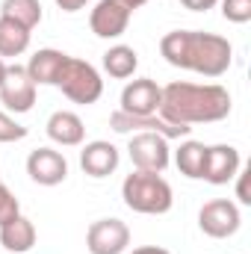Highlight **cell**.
Returning a JSON list of instances; mask_svg holds the SVG:
<instances>
[{
	"label": "cell",
	"instance_id": "obj_14",
	"mask_svg": "<svg viewBox=\"0 0 251 254\" xmlns=\"http://www.w3.org/2000/svg\"><path fill=\"white\" fill-rule=\"evenodd\" d=\"M122 163V154L113 142L107 139H95V142H86V148L80 151V169L89 175V178H110Z\"/></svg>",
	"mask_w": 251,
	"mask_h": 254
},
{
	"label": "cell",
	"instance_id": "obj_15",
	"mask_svg": "<svg viewBox=\"0 0 251 254\" xmlns=\"http://www.w3.org/2000/svg\"><path fill=\"white\" fill-rule=\"evenodd\" d=\"M65 63H68V54L57 51V48H42L30 57V63L24 68H27V74L36 86H60Z\"/></svg>",
	"mask_w": 251,
	"mask_h": 254
},
{
	"label": "cell",
	"instance_id": "obj_24",
	"mask_svg": "<svg viewBox=\"0 0 251 254\" xmlns=\"http://www.w3.org/2000/svg\"><path fill=\"white\" fill-rule=\"evenodd\" d=\"M21 213V207H18V198L9 192V187L0 181V225L3 222H9L12 216H18Z\"/></svg>",
	"mask_w": 251,
	"mask_h": 254
},
{
	"label": "cell",
	"instance_id": "obj_30",
	"mask_svg": "<svg viewBox=\"0 0 251 254\" xmlns=\"http://www.w3.org/2000/svg\"><path fill=\"white\" fill-rule=\"evenodd\" d=\"M3 74H6V63L0 60V83H3Z\"/></svg>",
	"mask_w": 251,
	"mask_h": 254
},
{
	"label": "cell",
	"instance_id": "obj_19",
	"mask_svg": "<svg viewBox=\"0 0 251 254\" xmlns=\"http://www.w3.org/2000/svg\"><path fill=\"white\" fill-rule=\"evenodd\" d=\"M204 157H207V145L195 142V139L181 142V148L175 151V163H178L181 175H187L192 181H201V175H204Z\"/></svg>",
	"mask_w": 251,
	"mask_h": 254
},
{
	"label": "cell",
	"instance_id": "obj_25",
	"mask_svg": "<svg viewBox=\"0 0 251 254\" xmlns=\"http://www.w3.org/2000/svg\"><path fill=\"white\" fill-rule=\"evenodd\" d=\"M249 175L251 172H246V169H240L237 172V198H240V204H251V195H249Z\"/></svg>",
	"mask_w": 251,
	"mask_h": 254
},
{
	"label": "cell",
	"instance_id": "obj_11",
	"mask_svg": "<svg viewBox=\"0 0 251 254\" xmlns=\"http://www.w3.org/2000/svg\"><path fill=\"white\" fill-rule=\"evenodd\" d=\"M240 169H243V160H240V151L234 145H207L201 181H207L213 187H225L237 178Z\"/></svg>",
	"mask_w": 251,
	"mask_h": 254
},
{
	"label": "cell",
	"instance_id": "obj_7",
	"mask_svg": "<svg viewBox=\"0 0 251 254\" xmlns=\"http://www.w3.org/2000/svg\"><path fill=\"white\" fill-rule=\"evenodd\" d=\"M36 83L30 80L24 65H6L3 83H0V104L9 113H30L36 104Z\"/></svg>",
	"mask_w": 251,
	"mask_h": 254
},
{
	"label": "cell",
	"instance_id": "obj_13",
	"mask_svg": "<svg viewBox=\"0 0 251 254\" xmlns=\"http://www.w3.org/2000/svg\"><path fill=\"white\" fill-rule=\"evenodd\" d=\"M110 127H113L116 133H142V130H151V133H160V136H166V139L189 136V130H192V127L166 122L160 113H157V116H127L122 110H116V113L110 116Z\"/></svg>",
	"mask_w": 251,
	"mask_h": 254
},
{
	"label": "cell",
	"instance_id": "obj_8",
	"mask_svg": "<svg viewBox=\"0 0 251 254\" xmlns=\"http://www.w3.org/2000/svg\"><path fill=\"white\" fill-rule=\"evenodd\" d=\"M130 246V228L122 219H98L86 231L89 254H125Z\"/></svg>",
	"mask_w": 251,
	"mask_h": 254
},
{
	"label": "cell",
	"instance_id": "obj_29",
	"mask_svg": "<svg viewBox=\"0 0 251 254\" xmlns=\"http://www.w3.org/2000/svg\"><path fill=\"white\" fill-rule=\"evenodd\" d=\"M127 6H130V9H139V6H145V3H148V0H125Z\"/></svg>",
	"mask_w": 251,
	"mask_h": 254
},
{
	"label": "cell",
	"instance_id": "obj_23",
	"mask_svg": "<svg viewBox=\"0 0 251 254\" xmlns=\"http://www.w3.org/2000/svg\"><path fill=\"white\" fill-rule=\"evenodd\" d=\"M24 136H27V127L18 125L12 116H6L0 110V142H21Z\"/></svg>",
	"mask_w": 251,
	"mask_h": 254
},
{
	"label": "cell",
	"instance_id": "obj_18",
	"mask_svg": "<svg viewBox=\"0 0 251 254\" xmlns=\"http://www.w3.org/2000/svg\"><path fill=\"white\" fill-rule=\"evenodd\" d=\"M139 68V54L130 48V45H113L107 54H104V71L116 80H127L133 77Z\"/></svg>",
	"mask_w": 251,
	"mask_h": 254
},
{
	"label": "cell",
	"instance_id": "obj_1",
	"mask_svg": "<svg viewBox=\"0 0 251 254\" xmlns=\"http://www.w3.org/2000/svg\"><path fill=\"white\" fill-rule=\"evenodd\" d=\"M231 92L219 83H184L175 80L163 86L160 116L172 125H213L231 116Z\"/></svg>",
	"mask_w": 251,
	"mask_h": 254
},
{
	"label": "cell",
	"instance_id": "obj_12",
	"mask_svg": "<svg viewBox=\"0 0 251 254\" xmlns=\"http://www.w3.org/2000/svg\"><path fill=\"white\" fill-rule=\"evenodd\" d=\"M27 175L39 187H60L68 178V160L54 148H36L27 157Z\"/></svg>",
	"mask_w": 251,
	"mask_h": 254
},
{
	"label": "cell",
	"instance_id": "obj_28",
	"mask_svg": "<svg viewBox=\"0 0 251 254\" xmlns=\"http://www.w3.org/2000/svg\"><path fill=\"white\" fill-rule=\"evenodd\" d=\"M130 254H172V252H166L160 246H139V249H133Z\"/></svg>",
	"mask_w": 251,
	"mask_h": 254
},
{
	"label": "cell",
	"instance_id": "obj_27",
	"mask_svg": "<svg viewBox=\"0 0 251 254\" xmlns=\"http://www.w3.org/2000/svg\"><path fill=\"white\" fill-rule=\"evenodd\" d=\"M86 3H89V0H57V6H60L63 12H80Z\"/></svg>",
	"mask_w": 251,
	"mask_h": 254
},
{
	"label": "cell",
	"instance_id": "obj_20",
	"mask_svg": "<svg viewBox=\"0 0 251 254\" xmlns=\"http://www.w3.org/2000/svg\"><path fill=\"white\" fill-rule=\"evenodd\" d=\"M0 18H9L21 24L24 30L33 33V27L42 21V3L39 0H3L0 3Z\"/></svg>",
	"mask_w": 251,
	"mask_h": 254
},
{
	"label": "cell",
	"instance_id": "obj_26",
	"mask_svg": "<svg viewBox=\"0 0 251 254\" xmlns=\"http://www.w3.org/2000/svg\"><path fill=\"white\" fill-rule=\"evenodd\" d=\"M187 9H192V12H207V9H213L219 0H181Z\"/></svg>",
	"mask_w": 251,
	"mask_h": 254
},
{
	"label": "cell",
	"instance_id": "obj_6",
	"mask_svg": "<svg viewBox=\"0 0 251 254\" xmlns=\"http://www.w3.org/2000/svg\"><path fill=\"white\" fill-rule=\"evenodd\" d=\"M243 225V216H240V207L228 198H216V201H207L201 210H198V228L210 237V240H228L240 231Z\"/></svg>",
	"mask_w": 251,
	"mask_h": 254
},
{
	"label": "cell",
	"instance_id": "obj_17",
	"mask_svg": "<svg viewBox=\"0 0 251 254\" xmlns=\"http://www.w3.org/2000/svg\"><path fill=\"white\" fill-rule=\"evenodd\" d=\"M0 246L12 254H27L36 246V225L27 216H12L9 222L0 225Z\"/></svg>",
	"mask_w": 251,
	"mask_h": 254
},
{
	"label": "cell",
	"instance_id": "obj_4",
	"mask_svg": "<svg viewBox=\"0 0 251 254\" xmlns=\"http://www.w3.org/2000/svg\"><path fill=\"white\" fill-rule=\"evenodd\" d=\"M60 89H63V95L68 101L89 107V104H95L104 95V80H101L98 68L92 63L68 57L65 71H63V77H60Z\"/></svg>",
	"mask_w": 251,
	"mask_h": 254
},
{
	"label": "cell",
	"instance_id": "obj_9",
	"mask_svg": "<svg viewBox=\"0 0 251 254\" xmlns=\"http://www.w3.org/2000/svg\"><path fill=\"white\" fill-rule=\"evenodd\" d=\"M130 15H133V9L125 0H98V6L89 15V27L98 39H119V36H125Z\"/></svg>",
	"mask_w": 251,
	"mask_h": 254
},
{
	"label": "cell",
	"instance_id": "obj_10",
	"mask_svg": "<svg viewBox=\"0 0 251 254\" xmlns=\"http://www.w3.org/2000/svg\"><path fill=\"white\" fill-rule=\"evenodd\" d=\"M163 104V86H157L151 77L127 83L122 92V113L127 116H157Z\"/></svg>",
	"mask_w": 251,
	"mask_h": 254
},
{
	"label": "cell",
	"instance_id": "obj_21",
	"mask_svg": "<svg viewBox=\"0 0 251 254\" xmlns=\"http://www.w3.org/2000/svg\"><path fill=\"white\" fill-rule=\"evenodd\" d=\"M30 48V30H24L21 24L0 18V60L3 57H21Z\"/></svg>",
	"mask_w": 251,
	"mask_h": 254
},
{
	"label": "cell",
	"instance_id": "obj_3",
	"mask_svg": "<svg viewBox=\"0 0 251 254\" xmlns=\"http://www.w3.org/2000/svg\"><path fill=\"white\" fill-rule=\"evenodd\" d=\"M122 198L133 213H142V216H163L172 210L175 204V195L172 187L163 175H154V172H130L122 184Z\"/></svg>",
	"mask_w": 251,
	"mask_h": 254
},
{
	"label": "cell",
	"instance_id": "obj_2",
	"mask_svg": "<svg viewBox=\"0 0 251 254\" xmlns=\"http://www.w3.org/2000/svg\"><path fill=\"white\" fill-rule=\"evenodd\" d=\"M163 60L204 77H222L234 63V48L225 36L204 30H172L160 39Z\"/></svg>",
	"mask_w": 251,
	"mask_h": 254
},
{
	"label": "cell",
	"instance_id": "obj_22",
	"mask_svg": "<svg viewBox=\"0 0 251 254\" xmlns=\"http://www.w3.org/2000/svg\"><path fill=\"white\" fill-rule=\"evenodd\" d=\"M222 15L231 24H249L251 21V0H222Z\"/></svg>",
	"mask_w": 251,
	"mask_h": 254
},
{
	"label": "cell",
	"instance_id": "obj_5",
	"mask_svg": "<svg viewBox=\"0 0 251 254\" xmlns=\"http://www.w3.org/2000/svg\"><path fill=\"white\" fill-rule=\"evenodd\" d=\"M127 154H130V163H133L139 172L163 175V172L169 169V163H172L169 139L160 136V133H151V130L133 133L130 142H127Z\"/></svg>",
	"mask_w": 251,
	"mask_h": 254
},
{
	"label": "cell",
	"instance_id": "obj_16",
	"mask_svg": "<svg viewBox=\"0 0 251 254\" xmlns=\"http://www.w3.org/2000/svg\"><path fill=\"white\" fill-rule=\"evenodd\" d=\"M45 130H48L51 142H57V145H63V148H74V145H80V142L86 139L83 119H80L77 113H71V110H57V113L48 119Z\"/></svg>",
	"mask_w": 251,
	"mask_h": 254
}]
</instances>
